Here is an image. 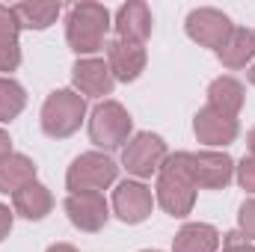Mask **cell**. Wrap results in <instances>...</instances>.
<instances>
[{
    "mask_svg": "<svg viewBox=\"0 0 255 252\" xmlns=\"http://www.w3.org/2000/svg\"><path fill=\"white\" fill-rule=\"evenodd\" d=\"M196 181H193L190 172V151H175L163 160V166L157 169V187H154V199L157 205L181 220L187 217L196 205Z\"/></svg>",
    "mask_w": 255,
    "mask_h": 252,
    "instance_id": "cell-1",
    "label": "cell"
},
{
    "mask_svg": "<svg viewBox=\"0 0 255 252\" xmlns=\"http://www.w3.org/2000/svg\"><path fill=\"white\" fill-rule=\"evenodd\" d=\"M110 12L101 3H74L65 15V42L77 57H89L104 48L110 30Z\"/></svg>",
    "mask_w": 255,
    "mask_h": 252,
    "instance_id": "cell-2",
    "label": "cell"
},
{
    "mask_svg": "<svg viewBox=\"0 0 255 252\" xmlns=\"http://www.w3.org/2000/svg\"><path fill=\"white\" fill-rule=\"evenodd\" d=\"M86 116V98L74 89H57L42 104V130L51 139H65L77 133Z\"/></svg>",
    "mask_w": 255,
    "mask_h": 252,
    "instance_id": "cell-3",
    "label": "cell"
},
{
    "mask_svg": "<svg viewBox=\"0 0 255 252\" xmlns=\"http://www.w3.org/2000/svg\"><path fill=\"white\" fill-rule=\"evenodd\" d=\"M116 178H119V166L113 157H107L104 151H83L71 160L65 172V187H68V196L101 193L110 184H116Z\"/></svg>",
    "mask_w": 255,
    "mask_h": 252,
    "instance_id": "cell-4",
    "label": "cell"
},
{
    "mask_svg": "<svg viewBox=\"0 0 255 252\" xmlns=\"http://www.w3.org/2000/svg\"><path fill=\"white\" fill-rule=\"evenodd\" d=\"M130 133H133V119L119 101L107 98V101L95 104V110L89 116V139L98 148H104V151L125 148Z\"/></svg>",
    "mask_w": 255,
    "mask_h": 252,
    "instance_id": "cell-5",
    "label": "cell"
},
{
    "mask_svg": "<svg viewBox=\"0 0 255 252\" xmlns=\"http://www.w3.org/2000/svg\"><path fill=\"white\" fill-rule=\"evenodd\" d=\"M166 157H169V151H166L163 136H157L151 130L133 133L128 139V145L122 148V166L130 175H136V178H151L163 166Z\"/></svg>",
    "mask_w": 255,
    "mask_h": 252,
    "instance_id": "cell-6",
    "label": "cell"
},
{
    "mask_svg": "<svg viewBox=\"0 0 255 252\" xmlns=\"http://www.w3.org/2000/svg\"><path fill=\"white\" fill-rule=\"evenodd\" d=\"M184 30H187V36H190L196 45L220 51L223 42L229 39V33L235 30V24H232V18L226 12L211 9V6H202V9H193L190 15H187Z\"/></svg>",
    "mask_w": 255,
    "mask_h": 252,
    "instance_id": "cell-7",
    "label": "cell"
},
{
    "mask_svg": "<svg viewBox=\"0 0 255 252\" xmlns=\"http://www.w3.org/2000/svg\"><path fill=\"white\" fill-rule=\"evenodd\" d=\"M190 172L199 190H223L235 178V160L226 151H190Z\"/></svg>",
    "mask_w": 255,
    "mask_h": 252,
    "instance_id": "cell-8",
    "label": "cell"
},
{
    "mask_svg": "<svg viewBox=\"0 0 255 252\" xmlns=\"http://www.w3.org/2000/svg\"><path fill=\"white\" fill-rule=\"evenodd\" d=\"M193 133L202 145H211V148H223V145H232L241 133V125L235 116H226L214 107H202L196 116H193Z\"/></svg>",
    "mask_w": 255,
    "mask_h": 252,
    "instance_id": "cell-9",
    "label": "cell"
},
{
    "mask_svg": "<svg viewBox=\"0 0 255 252\" xmlns=\"http://www.w3.org/2000/svg\"><path fill=\"white\" fill-rule=\"evenodd\" d=\"M65 214L71 220L74 229L80 232H101L110 220V208H107V199L101 193H74L65 199Z\"/></svg>",
    "mask_w": 255,
    "mask_h": 252,
    "instance_id": "cell-10",
    "label": "cell"
},
{
    "mask_svg": "<svg viewBox=\"0 0 255 252\" xmlns=\"http://www.w3.org/2000/svg\"><path fill=\"white\" fill-rule=\"evenodd\" d=\"M151 208H154V196L142 181H122L113 190V211L128 226H136V223L148 220Z\"/></svg>",
    "mask_w": 255,
    "mask_h": 252,
    "instance_id": "cell-11",
    "label": "cell"
},
{
    "mask_svg": "<svg viewBox=\"0 0 255 252\" xmlns=\"http://www.w3.org/2000/svg\"><path fill=\"white\" fill-rule=\"evenodd\" d=\"M71 83H74V92H80L83 98H104L113 92V74L104 60H95V57H83L71 65Z\"/></svg>",
    "mask_w": 255,
    "mask_h": 252,
    "instance_id": "cell-12",
    "label": "cell"
},
{
    "mask_svg": "<svg viewBox=\"0 0 255 252\" xmlns=\"http://www.w3.org/2000/svg\"><path fill=\"white\" fill-rule=\"evenodd\" d=\"M107 48V68L113 74V80H122V83H133L142 71H145V45H133V42H122V39H113L104 45Z\"/></svg>",
    "mask_w": 255,
    "mask_h": 252,
    "instance_id": "cell-13",
    "label": "cell"
},
{
    "mask_svg": "<svg viewBox=\"0 0 255 252\" xmlns=\"http://www.w3.org/2000/svg\"><path fill=\"white\" fill-rule=\"evenodd\" d=\"M113 27H116V39L145 45V39L151 36V9L142 0H130L125 6H119V12L113 18Z\"/></svg>",
    "mask_w": 255,
    "mask_h": 252,
    "instance_id": "cell-14",
    "label": "cell"
},
{
    "mask_svg": "<svg viewBox=\"0 0 255 252\" xmlns=\"http://www.w3.org/2000/svg\"><path fill=\"white\" fill-rule=\"evenodd\" d=\"M244 101H247V89H244L241 80H235L229 74L211 80V86H208V107L238 119V113L244 110Z\"/></svg>",
    "mask_w": 255,
    "mask_h": 252,
    "instance_id": "cell-15",
    "label": "cell"
},
{
    "mask_svg": "<svg viewBox=\"0 0 255 252\" xmlns=\"http://www.w3.org/2000/svg\"><path fill=\"white\" fill-rule=\"evenodd\" d=\"M12 205H15L18 217H24L30 223H39V220H45L54 211V196H51V190L45 184L33 181V184H27L24 190H18L12 196Z\"/></svg>",
    "mask_w": 255,
    "mask_h": 252,
    "instance_id": "cell-16",
    "label": "cell"
},
{
    "mask_svg": "<svg viewBox=\"0 0 255 252\" xmlns=\"http://www.w3.org/2000/svg\"><path fill=\"white\" fill-rule=\"evenodd\" d=\"M220 232L208 223H187L172 238V252H217Z\"/></svg>",
    "mask_w": 255,
    "mask_h": 252,
    "instance_id": "cell-17",
    "label": "cell"
},
{
    "mask_svg": "<svg viewBox=\"0 0 255 252\" xmlns=\"http://www.w3.org/2000/svg\"><path fill=\"white\" fill-rule=\"evenodd\" d=\"M217 60L226 68H244L250 60H255V33L247 27H235L217 51Z\"/></svg>",
    "mask_w": 255,
    "mask_h": 252,
    "instance_id": "cell-18",
    "label": "cell"
},
{
    "mask_svg": "<svg viewBox=\"0 0 255 252\" xmlns=\"http://www.w3.org/2000/svg\"><path fill=\"white\" fill-rule=\"evenodd\" d=\"M36 181V163L27 154H9L0 163V193L15 196L18 190Z\"/></svg>",
    "mask_w": 255,
    "mask_h": 252,
    "instance_id": "cell-19",
    "label": "cell"
},
{
    "mask_svg": "<svg viewBox=\"0 0 255 252\" xmlns=\"http://www.w3.org/2000/svg\"><path fill=\"white\" fill-rule=\"evenodd\" d=\"M12 9H15L18 21H21V30L24 27L27 30H48L63 12V6L54 3V0H48V3H36V0L33 3H15Z\"/></svg>",
    "mask_w": 255,
    "mask_h": 252,
    "instance_id": "cell-20",
    "label": "cell"
},
{
    "mask_svg": "<svg viewBox=\"0 0 255 252\" xmlns=\"http://www.w3.org/2000/svg\"><path fill=\"white\" fill-rule=\"evenodd\" d=\"M27 107V92L18 80L0 77V122H12Z\"/></svg>",
    "mask_w": 255,
    "mask_h": 252,
    "instance_id": "cell-21",
    "label": "cell"
},
{
    "mask_svg": "<svg viewBox=\"0 0 255 252\" xmlns=\"http://www.w3.org/2000/svg\"><path fill=\"white\" fill-rule=\"evenodd\" d=\"M18 33H21V21H18L15 9L0 3V48L18 45Z\"/></svg>",
    "mask_w": 255,
    "mask_h": 252,
    "instance_id": "cell-22",
    "label": "cell"
},
{
    "mask_svg": "<svg viewBox=\"0 0 255 252\" xmlns=\"http://www.w3.org/2000/svg\"><path fill=\"white\" fill-rule=\"evenodd\" d=\"M238 226H241V235L255 241V199H247L238 211Z\"/></svg>",
    "mask_w": 255,
    "mask_h": 252,
    "instance_id": "cell-23",
    "label": "cell"
},
{
    "mask_svg": "<svg viewBox=\"0 0 255 252\" xmlns=\"http://www.w3.org/2000/svg\"><path fill=\"white\" fill-rule=\"evenodd\" d=\"M235 175H238V184L247 193H255V157H244L235 166Z\"/></svg>",
    "mask_w": 255,
    "mask_h": 252,
    "instance_id": "cell-24",
    "label": "cell"
},
{
    "mask_svg": "<svg viewBox=\"0 0 255 252\" xmlns=\"http://www.w3.org/2000/svg\"><path fill=\"white\" fill-rule=\"evenodd\" d=\"M18 65H21V48H18V45L0 48V77L9 74V71H15Z\"/></svg>",
    "mask_w": 255,
    "mask_h": 252,
    "instance_id": "cell-25",
    "label": "cell"
},
{
    "mask_svg": "<svg viewBox=\"0 0 255 252\" xmlns=\"http://www.w3.org/2000/svg\"><path fill=\"white\" fill-rule=\"evenodd\" d=\"M223 252H255V244H250L241 232H229L223 238Z\"/></svg>",
    "mask_w": 255,
    "mask_h": 252,
    "instance_id": "cell-26",
    "label": "cell"
},
{
    "mask_svg": "<svg viewBox=\"0 0 255 252\" xmlns=\"http://www.w3.org/2000/svg\"><path fill=\"white\" fill-rule=\"evenodd\" d=\"M9 232H12V211L0 202V244L9 238Z\"/></svg>",
    "mask_w": 255,
    "mask_h": 252,
    "instance_id": "cell-27",
    "label": "cell"
},
{
    "mask_svg": "<svg viewBox=\"0 0 255 252\" xmlns=\"http://www.w3.org/2000/svg\"><path fill=\"white\" fill-rule=\"evenodd\" d=\"M9 154H15V151H12V139H9V133L0 127V163H3Z\"/></svg>",
    "mask_w": 255,
    "mask_h": 252,
    "instance_id": "cell-28",
    "label": "cell"
},
{
    "mask_svg": "<svg viewBox=\"0 0 255 252\" xmlns=\"http://www.w3.org/2000/svg\"><path fill=\"white\" fill-rule=\"evenodd\" d=\"M48 252H80V250H74L71 244H54V247H48Z\"/></svg>",
    "mask_w": 255,
    "mask_h": 252,
    "instance_id": "cell-29",
    "label": "cell"
},
{
    "mask_svg": "<svg viewBox=\"0 0 255 252\" xmlns=\"http://www.w3.org/2000/svg\"><path fill=\"white\" fill-rule=\"evenodd\" d=\"M247 145H250V157H255V127L250 130V136H247Z\"/></svg>",
    "mask_w": 255,
    "mask_h": 252,
    "instance_id": "cell-30",
    "label": "cell"
},
{
    "mask_svg": "<svg viewBox=\"0 0 255 252\" xmlns=\"http://www.w3.org/2000/svg\"><path fill=\"white\" fill-rule=\"evenodd\" d=\"M250 83H253V86H255V65H253V68H250Z\"/></svg>",
    "mask_w": 255,
    "mask_h": 252,
    "instance_id": "cell-31",
    "label": "cell"
},
{
    "mask_svg": "<svg viewBox=\"0 0 255 252\" xmlns=\"http://www.w3.org/2000/svg\"><path fill=\"white\" fill-rule=\"evenodd\" d=\"M139 252H160V250H139Z\"/></svg>",
    "mask_w": 255,
    "mask_h": 252,
    "instance_id": "cell-32",
    "label": "cell"
}]
</instances>
